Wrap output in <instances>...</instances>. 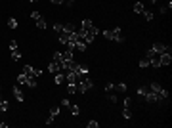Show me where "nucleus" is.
I'll return each mask as SVG.
<instances>
[{
    "label": "nucleus",
    "mask_w": 172,
    "mask_h": 128,
    "mask_svg": "<svg viewBox=\"0 0 172 128\" xmlns=\"http://www.w3.org/2000/svg\"><path fill=\"white\" fill-rule=\"evenodd\" d=\"M54 31L56 33H61L63 31V23H54Z\"/></svg>",
    "instance_id": "33"
},
{
    "label": "nucleus",
    "mask_w": 172,
    "mask_h": 128,
    "mask_svg": "<svg viewBox=\"0 0 172 128\" xmlns=\"http://www.w3.org/2000/svg\"><path fill=\"white\" fill-rule=\"evenodd\" d=\"M14 98L17 100V101H23V100H25V98H23V92L19 90L17 86H14Z\"/></svg>",
    "instance_id": "13"
},
{
    "label": "nucleus",
    "mask_w": 172,
    "mask_h": 128,
    "mask_svg": "<svg viewBox=\"0 0 172 128\" xmlns=\"http://www.w3.org/2000/svg\"><path fill=\"white\" fill-rule=\"evenodd\" d=\"M59 71H61L59 63H56V61H50V63H48V73L50 75H56V73H59Z\"/></svg>",
    "instance_id": "8"
},
{
    "label": "nucleus",
    "mask_w": 172,
    "mask_h": 128,
    "mask_svg": "<svg viewBox=\"0 0 172 128\" xmlns=\"http://www.w3.org/2000/svg\"><path fill=\"white\" fill-rule=\"evenodd\" d=\"M161 88H163V86H161L159 82H151V84H149V90H151V92H155V94H157V96H159Z\"/></svg>",
    "instance_id": "16"
},
{
    "label": "nucleus",
    "mask_w": 172,
    "mask_h": 128,
    "mask_svg": "<svg viewBox=\"0 0 172 128\" xmlns=\"http://www.w3.org/2000/svg\"><path fill=\"white\" fill-rule=\"evenodd\" d=\"M138 65H140V67H142V69H145V67H149V59H147V58H142V59L138 61Z\"/></svg>",
    "instance_id": "24"
},
{
    "label": "nucleus",
    "mask_w": 172,
    "mask_h": 128,
    "mask_svg": "<svg viewBox=\"0 0 172 128\" xmlns=\"http://www.w3.org/2000/svg\"><path fill=\"white\" fill-rule=\"evenodd\" d=\"M86 42H84V38H79V40H77V42H75V50H79V52H86Z\"/></svg>",
    "instance_id": "10"
},
{
    "label": "nucleus",
    "mask_w": 172,
    "mask_h": 128,
    "mask_svg": "<svg viewBox=\"0 0 172 128\" xmlns=\"http://www.w3.org/2000/svg\"><path fill=\"white\" fill-rule=\"evenodd\" d=\"M132 10H134V13H136V15H142V13H143V10H145V6H143L142 0H138V2L132 6Z\"/></svg>",
    "instance_id": "9"
},
{
    "label": "nucleus",
    "mask_w": 172,
    "mask_h": 128,
    "mask_svg": "<svg viewBox=\"0 0 172 128\" xmlns=\"http://www.w3.org/2000/svg\"><path fill=\"white\" fill-rule=\"evenodd\" d=\"M63 4H65V6H73V4H75V0H63Z\"/></svg>",
    "instance_id": "39"
},
{
    "label": "nucleus",
    "mask_w": 172,
    "mask_h": 128,
    "mask_svg": "<svg viewBox=\"0 0 172 128\" xmlns=\"http://www.w3.org/2000/svg\"><path fill=\"white\" fill-rule=\"evenodd\" d=\"M17 84H27V75H25L23 71L17 75Z\"/></svg>",
    "instance_id": "18"
},
{
    "label": "nucleus",
    "mask_w": 172,
    "mask_h": 128,
    "mask_svg": "<svg viewBox=\"0 0 172 128\" xmlns=\"http://www.w3.org/2000/svg\"><path fill=\"white\" fill-rule=\"evenodd\" d=\"M132 105V98H124V107H130Z\"/></svg>",
    "instance_id": "36"
},
{
    "label": "nucleus",
    "mask_w": 172,
    "mask_h": 128,
    "mask_svg": "<svg viewBox=\"0 0 172 128\" xmlns=\"http://www.w3.org/2000/svg\"><path fill=\"white\" fill-rule=\"evenodd\" d=\"M54 61H56V63H63V54H61V52H54ZM61 71H63V69H61Z\"/></svg>",
    "instance_id": "17"
},
{
    "label": "nucleus",
    "mask_w": 172,
    "mask_h": 128,
    "mask_svg": "<svg viewBox=\"0 0 172 128\" xmlns=\"http://www.w3.org/2000/svg\"><path fill=\"white\" fill-rule=\"evenodd\" d=\"M151 50H153L155 54H163V52H170V46H166V44H163V42H155Z\"/></svg>",
    "instance_id": "5"
},
{
    "label": "nucleus",
    "mask_w": 172,
    "mask_h": 128,
    "mask_svg": "<svg viewBox=\"0 0 172 128\" xmlns=\"http://www.w3.org/2000/svg\"><path fill=\"white\" fill-rule=\"evenodd\" d=\"M17 25H19V23H17V19H15V17H10V19H8V27H10V29H17Z\"/></svg>",
    "instance_id": "21"
},
{
    "label": "nucleus",
    "mask_w": 172,
    "mask_h": 128,
    "mask_svg": "<svg viewBox=\"0 0 172 128\" xmlns=\"http://www.w3.org/2000/svg\"><path fill=\"white\" fill-rule=\"evenodd\" d=\"M54 82H56V84H65V82H67V79H65V71H59V73L54 75Z\"/></svg>",
    "instance_id": "7"
},
{
    "label": "nucleus",
    "mask_w": 172,
    "mask_h": 128,
    "mask_svg": "<svg viewBox=\"0 0 172 128\" xmlns=\"http://www.w3.org/2000/svg\"><path fill=\"white\" fill-rule=\"evenodd\" d=\"M23 73L27 76H40L42 75V69H35L33 65H23Z\"/></svg>",
    "instance_id": "4"
},
{
    "label": "nucleus",
    "mask_w": 172,
    "mask_h": 128,
    "mask_svg": "<svg viewBox=\"0 0 172 128\" xmlns=\"http://www.w3.org/2000/svg\"><path fill=\"white\" fill-rule=\"evenodd\" d=\"M75 31H77V25L75 23H63V33L71 34V33H75Z\"/></svg>",
    "instance_id": "12"
},
{
    "label": "nucleus",
    "mask_w": 172,
    "mask_h": 128,
    "mask_svg": "<svg viewBox=\"0 0 172 128\" xmlns=\"http://www.w3.org/2000/svg\"><path fill=\"white\" fill-rule=\"evenodd\" d=\"M92 88H94V80L88 75H82V79L77 82V92H79V94H84V92L92 90Z\"/></svg>",
    "instance_id": "1"
},
{
    "label": "nucleus",
    "mask_w": 172,
    "mask_h": 128,
    "mask_svg": "<svg viewBox=\"0 0 172 128\" xmlns=\"http://www.w3.org/2000/svg\"><path fill=\"white\" fill-rule=\"evenodd\" d=\"M142 15H143L145 19H147V21H153V12H151V10H143Z\"/></svg>",
    "instance_id": "22"
},
{
    "label": "nucleus",
    "mask_w": 172,
    "mask_h": 128,
    "mask_svg": "<svg viewBox=\"0 0 172 128\" xmlns=\"http://www.w3.org/2000/svg\"><path fill=\"white\" fill-rule=\"evenodd\" d=\"M103 37H105L107 40H115V42H122V40H124L121 27H115L111 31H103Z\"/></svg>",
    "instance_id": "2"
},
{
    "label": "nucleus",
    "mask_w": 172,
    "mask_h": 128,
    "mask_svg": "<svg viewBox=\"0 0 172 128\" xmlns=\"http://www.w3.org/2000/svg\"><path fill=\"white\" fill-rule=\"evenodd\" d=\"M159 61H161V65H170V61H172L170 52H163V54H159Z\"/></svg>",
    "instance_id": "6"
},
{
    "label": "nucleus",
    "mask_w": 172,
    "mask_h": 128,
    "mask_svg": "<svg viewBox=\"0 0 172 128\" xmlns=\"http://www.w3.org/2000/svg\"><path fill=\"white\" fill-rule=\"evenodd\" d=\"M8 107H10V105H8V101H6V100L0 101V111H8Z\"/></svg>",
    "instance_id": "32"
},
{
    "label": "nucleus",
    "mask_w": 172,
    "mask_h": 128,
    "mask_svg": "<svg viewBox=\"0 0 172 128\" xmlns=\"http://www.w3.org/2000/svg\"><path fill=\"white\" fill-rule=\"evenodd\" d=\"M12 59H14V61L21 59V52H19V50H14V52H12Z\"/></svg>",
    "instance_id": "28"
},
{
    "label": "nucleus",
    "mask_w": 172,
    "mask_h": 128,
    "mask_svg": "<svg viewBox=\"0 0 172 128\" xmlns=\"http://www.w3.org/2000/svg\"><path fill=\"white\" fill-rule=\"evenodd\" d=\"M52 122H54V115H48L46 117V124H52Z\"/></svg>",
    "instance_id": "37"
},
{
    "label": "nucleus",
    "mask_w": 172,
    "mask_h": 128,
    "mask_svg": "<svg viewBox=\"0 0 172 128\" xmlns=\"http://www.w3.org/2000/svg\"><path fill=\"white\" fill-rule=\"evenodd\" d=\"M86 126H88V128H98V126H100V122H98V121H88Z\"/></svg>",
    "instance_id": "31"
},
{
    "label": "nucleus",
    "mask_w": 172,
    "mask_h": 128,
    "mask_svg": "<svg viewBox=\"0 0 172 128\" xmlns=\"http://www.w3.org/2000/svg\"><path fill=\"white\" fill-rule=\"evenodd\" d=\"M149 92V86H140L138 88V96H145Z\"/></svg>",
    "instance_id": "25"
},
{
    "label": "nucleus",
    "mask_w": 172,
    "mask_h": 128,
    "mask_svg": "<svg viewBox=\"0 0 172 128\" xmlns=\"http://www.w3.org/2000/svg\"><path fill=\"white\" fill-rule=\"evenodd\" d=\"M46 27H48V23H46V19H44V17H40V19H36V29H40V31H44Z\"/></svg>",
    "instance_id": "14"
},
{
    "label": "nucleus",
    "mask_w": 172,
    "mask_h": 128,
    "mask_svg": "<svg viewBox=\"0 0 172 128\" xmlns=\"http://www.w3.org/2000/svg\"><path fill=\"white\" fill-rule=\"evenodd\" d=\"M52 4H63V0H50Z\"/></svg>",
    "instance_id": "40"
},
{
    "label": "nucleus",
    "mask_w": 172,
    "mask_h": 128,
    "mask_svg": "<svg viewBox=\"0 0 172 128\" xmlns=\"http://www.w3.org/2000/svg\"><path fill=\"white\" fill-rule=\"evenodd\" d=\"M67 94H71V96L79 94V92H77V84H67Z\"/></svg>",
    "instance_id": "20"
},
{
    "label": "nucleus",
    "mask_w": 172,
    "mask_h": 128,
    "mask_svg": "<svg viewBox=\"0 0 172 128\" xmlns=\"http://www.w3.org/2000/svg\"><path fill=\"white\" fill-rule=\"evenodd\" d=\"M115 90H117V92H126V84H124V82L115 84Z\"/></svg>",
    "instance_id": "26"
},
{
    "label": "nucleus",
    "mask_w": 172,
    "mask_h": 128,
    "mask_svg": "<svg viewBox=\"0 0 172 128\" xmlns=\"http://www.w3.org/2000/svg\"><path fill=\"white\" fill-rule=\"evenodd\" d=\"M80 27L84 29V31H88V29H92L94 27V23H92V19H82V23H80Z\"/></svg>",
    "instance_id": "15"
},
{
    "label": "nucleus",
    "mask_w": 172,
    "mask_h": 128,
    "mask_svg": "<svg viewBox=\"0 0 172 128\" xmlns=\"http://www.w3.org/2000/svg\"><path fill=\"white\" fill-rule=\"evenodd\" d=\"M29 2H31V4H36V2H38V0H29Z\"/></svg>",
    "instance_id": "41"
},
{
    "label": "nucleus",
    "mask_w": 172,
    "mask_h": 128,
    "mask_svg": "<svg viewBox=\"0 0 172 128\" xmlns=\"http://www.w3.org/2000/svg\"><path fill=\"white\" fill-rule=\"evenodd\" d=\"M57 40H59V44H61V46H65L67 42H69V34L61 31V33H57Z\"/></svg>",
    "instance_id": "11"
},
{
    "label": "nucleus",
    "mask_w": 172,
    "mask_h": 128,
    "mask_svg": "<svg viewBox=\"0 0 172 128\" xmlns=\"http://www.w3.org/2000/svg\"><path fill=\"white\" fill-rule=\"evenodd\" d=\"M122 117H124L126 121L132 117V111H130V107H122Z\"/></svg>",
    "instance_id": "23"
},
{
    "label": "nucleus",
    "mask_w": 172,
    "mask_h": 128,
    "mask_svg": "<svg viewBox=\"0 0 172 128\" xmlns=\"http://www.w3.org/2000/svg\"><path fill=\"white\" fill-rule=\"evenodd\" d=\"M149 2H153V4H155V2H157V0H149Z\"/></svg>",
    "instance_id": "42"
},
{
    "label": "nucleus",
    "mask_w": 172,
    "mask_h": 128,
    "mask_svg": "<svg viewBox=\"0 0 172 128\" xmlns=\"http://www.w3.org/2000/svg\"><path fill=\"white\" fill-rule=\"evenodd\" d=\"M10 50H12V52H14V50H17V42H15V40L10 42Z\"/></svg>",
    "instance_id": "35"
},
{
    "label": "nucleus",
    "mask_w": 172,
    "mask_h": 128,
    "mask_svg": "<svg viewBox=\"0 0 172 128\" xmlns=\"http://www.w3.org/2000/svg\"><path fill=\"white\" fill-rule=\"evenodd\" d=\"M61 105H63V107H71V101L69 100H61Z\"/></svg>",
    "instance_id": "38"
},
{
    "label": "nucleus",
    "mask_w": 172,
    "mask_h": 128,
    "mask_svg": "<svg viewBox=\"0 0 172 128\" xmlns=\"http://www.w3.org/2000/svg\"><path fill=\"white\" fill-rule=\"evenodd\" d=\"M0 90H2V86H0Z\"/></svg>",
    "instance_id": "43"
},
{
    "label": "nucleus",
    "mask_w": 172,
    "mask_h": 128,
    "mask_svg": "<svg viewBox=\"0 0 172 128\" xmlns=\"http://www.w3.org/2000/svg\"><path fill=\"white\" fill-rule=\"evenodd\" d=\"M50 115L57 117V115H59V107H57V105H52V107H50Z\"/></svg>",
    "instance_id": "27"
},
{
    "label": "nucleus",
    "mask_w": 172,
    "mask_h": 128,
    "mask_svg": "<svg viewBox=\"0 0 172 128\" xmlns=\"http://www.w3.org/2000/svg\"><path fill=\"white\" fill-rule=\"evenodd\" d=\"M107 98H109V101H111V103H117V101H119L117 94H113V92H109V96H107Z\"/></svg>",
    "instance_id": "29"
},
{
    "label": "nucleus",
    "mask_w": 172,
    "mask_h": 128,
    "mask_svg": "<svg viewBox=\"0 0 172 128\" xmlns=\"http://www.w3.org/2000/svg\"><path fill=\"white\" fill-rule=\"evenodd\" d=\"M71 113L75 115V117H77V115H80V107H79V105H71Z\"/></svg>",
    "instance_id": "30"
},
{
    "label": "nucleus",
    "mask_w": 172,
    "mask_h": 128,
    "mask_svg": "<svg viewBox=\"0 0 172 128\" xmlns=\"http://www.w3.org/2000/svg\"><path fill=\"white\" fill-rule=\"evenodd\" d=\"M27 86L29 88H36V76H27Z\"/></svg>",
    "instance_id": "19"
},
{
    "label": "nucleus",
    "mask_w": 172,
    "mask_h": 128,
    "mask_svg": "<svg viewBox=\"0 0 172 128\" xmlns=\"http://www.w3.org/2000/svg\"><path fill=\"white\" fill-rule=\"evenodd\" d=\"M40 17H42L40 12H31V19H35V21H36V19H40Z\"/></svg>",
    "instance_id": "34"
},
{
    "label": "nucleus",
    "mask_w": 172,
    "mask_h": 128,
    "mask_svg": "<svg viewBox=\"0 0 172 128\" xmlns=\"http://www.w3.org/2000/svg\"><path fill=\"white\" fill-rule=\"evenodd\" d=\"M98 33H100V31H98V27L94 25L92 29H88L86 33H84V37H82V38H84V42H86V44H92V42H94V38L98 37Z\"/></svg>",
    "instance_id": "3"
}]
</instances>
